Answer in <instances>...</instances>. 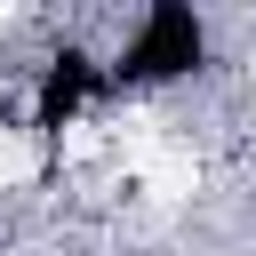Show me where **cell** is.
Here are the masks:
<instances>
[{"label": "cell", "mask_w": 256, "mask_h": 256, "mask_svg": "<svg viewBox=\"0 0 256 256\" xmlns=\"http://www.w3.org/2000/svg\"><path fill=\"white\" fill-rule=\"evenodd\" d=\"M96 56H104L112 112H120V104H128V112H152V104L192 96V88L224 64V32H216V16L192 8V0H152V8H128V16L96 40Z\"/></svg>", "instance_id": "1"}]
</instances>
